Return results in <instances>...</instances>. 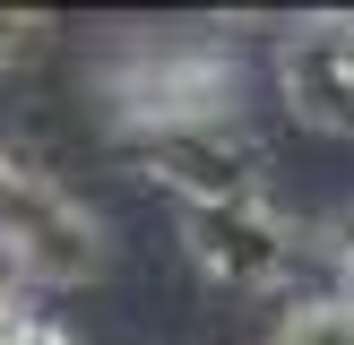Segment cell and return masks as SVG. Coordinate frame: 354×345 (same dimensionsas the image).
Here are the masks:
<instances>
[{"label": "cell", "mask_w": 354, "mask_h": 345, "mask_svg": "<svg viewBox=\"0 0 354 345\" xmlns=\"http://www.w3.org/2000/svg\"><path fill=\"white\" fill-rule=\"evenodd\" d=\"M104 95L130 130H216L242 103V61L225 43H138L104 69Z\"/></svg>", "instance_id": "6da1fadb"}, {"label": "cell", "mask_w": 354, "mask_h": 345, "mask_svg": "<svg viewBox=\"0 0 354 345\" xmlns=\"http://www.w3.org/2000/svg\"><path fill=\"white\" fill-rule=\"evenodd\" d=\"M0 268L17 285H86L104 268V224L52 172L17 164V155L0 172Z\"/></svg>", "instance_id": "7a4b0ae2"}, {"label": "cell", "mask_w": 354, "mask_h": 345, "mask_svg": "<svg viewBox=\"0 0 354 345\" xmlns=\"http://www.w3.org/2000/svg\"><path fill=\"white\" fill-rule=\"evenodd\" d=\"M121 155H130L147 181L182 190V207L259 199V147L234 130V121H216V130H130V138H121Z\"/></svg>", "instance_id": "3957f363"}, {"label": "cell", "mask_w": 354, "mask_h": 345, "mask_svg": "<svg viewBox=\"0 0 354 345\" xmlns=\"http://www.w3.org/2000/svg\"><path fill=\"white\" fill-rule=\"evenodd\" d=\"M182 241L199 259V276H216L225 293H259L294 268V224L268 199H234V207H182Z\"/></svg>", "instance_id": "277c9868"}, {"label": "cell", "mask_w": 354, "mask_h": 345, "mask_svg": "<svg viewBox=\"0 0 354 345\" xmlns=\"http://www.w3.org/2000/svg\"><path fill=\"white\" fill-rule=\"evenodd\" d=\"M277 78H286L294 121H311V130H328V138H354V69L337 61V43H328L320 26H294L286 34Z\"/></svg>", "instance_id": "5b68a950"}, {"label": "cell", "mask_w": 354, "mask_h": 345, "mask_svg": "<svg viewBox=\"0 0 354 345\" xmlns=\"http://www.w3.org/2000/svg\"><path fill=\"white\" fill-rule=\"evenodd\" d=\"M277 345H354V302H346V293L294 302L286 319H277Z\"/></svg>", "instance_id": "8992f818"}, {"label": "cell", "mask_w": 354, "mask_h": 345, "mask_svg": "<svg viewBox=\"0 0 354 345\" xmlns=\"http://www.w3.org/2000/svg\"><path fill=\"white\" fill-rule=\"evenodd\" d=\"M44 34H52V17H35V9H0V69H9V61H26Z\"/></svg>", "instance_id": "52a82bcc"}, {"label": "cell", "mask_w": 354, "mask_h": 345, "mask_svg": "<svg viewBox=\"0 0 354 345\" xmlns=\"http://www.w3.org/2000/svg\"><path fill=\"white\" fill-rule=\"evenodd\" d=\"M328 259H337V293H346V302H354V207H337V216H328Z\"/></svg>", "instance_id": "ba28073f"}, {"label": "cell", "mask_w": 354, "mask_h": 345, "mask_svg": "<svg viewBox=\"0 0 354 345\" xmlns=\"http://www.w3.org/2000/svg\"><path fill=\"white\" fill-rule=\"evenodd\" d=\"M26 328H35V319H26V302H17V276L0 268V345H17Z\"/></svg>", "instance_id": "9c48e42d"}, {"label": "cell", "mask_w": 354, "mask_h": 345, "mask_svg": "<svg viewBox=\"0 0 354 345\" xmlns=\"http://www.w3.org/2000/svg\"><path fill=\"white\" fill-rule=\"evenodd\" d=\"M311 26H320L328 43H337V61L354 69V9H328V17H311Z\"/></svg>", "instance_id": "30bf717a"}, {"label": "cell", "mask_w": 354, "mask_h": 345, "mask_svg": "<svg viewBox=\"0 0 354 345\" xmlns=\"http://www.w3.org/2000/svg\"><path fill=\"white\" fill-rule=\"evenodd\" d=\"M17 345H69V337H61V328H44V319H35V328H26Z\"/></svg>", "instance_id": "8fae6325"}, {"label": "cell", "mask_w": 354, "mask_h": 345, "mask_svg": "<svg viewBox=\"0 0 354 345\" xmlns=\"http://www.w3.org/2000/svg\"><path fill=\"white\" fill-rule=\"evenodd\" d=\"M0 172H9V155H0Z\"/></svg>", "instance_id": "7c38bea8"}]
</instances>
